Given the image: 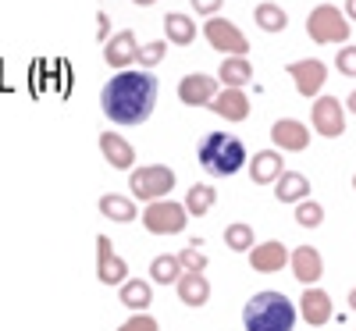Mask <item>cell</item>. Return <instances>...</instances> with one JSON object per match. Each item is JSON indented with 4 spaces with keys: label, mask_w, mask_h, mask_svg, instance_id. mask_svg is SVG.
<instances>
[{
    "label": "cell",
    "mask_w": 356,
    "mask_h": 331,
    "mask_svg": "<svg viewBox=\"0 0 356 331\" xmlns=\"http://www.w3.org/2000/svg\"><path fill=\"white\" fill-rule=\"evenodd\" d=\"M346 107H349V111L356 114V89H353V93H349V100H346Z\"/></svg>",
    "instance_id": "obj_38"
},
{
    "label": "cell",
    "mask_w": 356,
    "mask_h": 331,
    "mask_svg": "<svg viewBox=\"0 0 356 331\" xmlns=\"http://www.w3.org/2000/svg\"><path fill=\"white\" fill-rule=\"evenodd\" d=\"M289 260H292V253L278 243V239H271V243H260V246L250 250V267L260 271V275H275V271H282Z\"/></svg>",
    "instance_id": "obj_16"
},
{
    "label": "cell",
    "mask_w": 356,
    "mask_h": 331,
    "mask_svg": "<svg viewBox=\"0 0 356 331\" xmlns=\"http://www.w3.org/2000/svg\"><path fill=\"white\" fill-rule=\"evenodd\" d=\"M324 221V207L314 203V200H303V203H296V225H303V228H317Z\"/></svg>",
    "instance_id": "obj_31"
},
{
    "label": "cell",
    "mask_w": 356,
    "mask_h": 331,
    "mask_svg": "<svg viewBox=\"0 0 356 331\" xmlns=\"http://www.w3.org/2000/svg\"><path fill=\"white\" fill-rule=\"evenodd\" d=\"M342 11H346L349 22H356V0H346V8H342Z\"/></svg>",
    "instance_id": "obj_37"
},
{
    "label": "cell",
    "mask_w": 356,
    "mask_h": 331,
    "mask_svg": "<svg viewBox=\"0 0 356 331\" xmlns=\"http://www.w3.org/2000/svg\"><path fill=\"white\" fill-rule=\"evenodd\" d=\"M253 79V65L250 57H225L221 61V72H218V82L225 89H246Z\"/></svg>",
    "instance_id": "obj_21"
},
{
    "label": "cell",
    "mask_w": 356,
    "mask_h": 331,
    "mask_svg": "<svg viewBox=\"0 0 356 331\" xmlns=\"http://www.w3.org/2000/svg\"><path fill=\"white\" fill-rule=\"evenodd\" d=\"M253 22L264 29V33H285L289 15H285L278 4H260V8L253 11Z\"/></svg>",
    "instance_id": "obj_28"
},
{
    "label": "cell",
    "mask_w": 356,
    "mask_h": 331,
    "mask_svg": "<svg viewBox=\"0 0 356 331\" xmlns=\"http://www.w3.org/2000/svg\"><path fill=\"white\" fill-rule=\"evenodd\" d=\"M285 72H289V79L296 82V93H300V97H310V100H317L321 89H324V82H328V65L317 61V57H307V61H292Z\"/></svg>",
    "instance_id": "obj_9"
},
{
    "label": "cell",
    "mask_w": 356,
    "mask_h": 331,
    "mask_svg": "<svg viewBox=\"0 0 356 331\" xmlns=\"http://www.w3.org/2000/svg\"><path fill=\"white\" fill-rule=\"evenodd\" d=\"M157 104V79L143 68H125L100 89V111L114 125H143Z\"/></svg>",
    "instance_id": "obj_1"
},
{
    "label": "cell",
    "mask_w": 356,
    "mask_h": 331,
    "mask_svg": "<svg viewBox=\"0 0 356 331\" xmlns=\"http://www.w3.org/2000/svg\"><path fill=\"white\" fill-rule=\"evenodd\" d=\"M225 246L228 250H235V253H250L257 243H253V228L246 225V221H232L228 228H225Z\"/></svg>",
    "instance_id": "obj_29"
},
{
    "label": "cell",
    "mask_w": 356,
    "mask_h": 331,
    "mask_svg": "<svg viewBox=\"0 0 356 331\" xmlns=\"http://www.w3.org/2000/svg\"><path fill=\"white\" fill-rule=\"evenodd\" d=\"M211 111L221 114L225 122H246V118H250V97H246V89H221V93L211 100Z\"/></svg>",
    "instance_id": "obj_18"
},
{
    "label": "cell",
    "mask_w": 356,
    "mask_h": 331,
    "mask_svg": "<svg viewBox=\"0 0 356 331\" xmlns=\"http://www.w3.org/2000/svg\"><path fill=\"white\" fill-rule=\"evenodd\" d=\"M296 307H300V317H303L310 328H321V324L332 321V296L324 292V289H314V285H310Z\"/></svg>",
    "instance_id": "obj_17"
},
{
    "label": "cell",
    "mask_w": 356,
    "mask_h": 331,
    "mask_svg": "<svg viewBox=\"0 0 356 331\" xmlns=\"http://www.w3.org/2000/svg\"><path fill=\"white\" fill-rule=\"evenodd\" d=\"M271 139L278 150H289V154H303L310 146V132L303 122H296V118H278L271 125Z\"/></svg>",
    "instance_id": "obj_12"
},
{
    "label": "cell",
    "mask_w": 356,
    "mask_h": 331,
    "mask_svg": "<svg viewBox=\"0 0 356 331\" xmlns=\"http://www.w3.org/2000/svg\"><path fill=\"white\" fill-rule=\"evenodd\" d=\"M178 264H182V271H193V275H203L207 271V257L200 250H193V246L178 253Z\"/></svg>",
    "instance_id": "obj_32"
},
{
    "label": "cell",
    "mask_w": 356,
    "mask_h": 331,
    "mask_svg": "<svg viewBox=\"0 0 356 331\" xmlns=\"http://www.w3.org/2000/svg\"><path fill=\"white\" fill-rule=\"evenodd\" d=\"M100 154H104L107 164L118 168V171H129V168L136 164V150H132V143H129L125 136H118V132H104V136H100Z\"/></svg>",
    "instance_id": "obj_19"
},
{
    "label": "cell",
    "mask_w": 356,
    "mask_h": 331,
    "mask_svg": "<svg viewBox=\"0 0 356 331\" xmlns=\"http://www.w3.org/2000/svg\"><path fill=\"white\" fill-rule=\"evenodd\" d=\"M221 4H225V0H193V11L203 15V18H214L221 11Z\"/></svg>",
    "instance_id": "obj_35"
},
{
    "label": "cell",
    "mask_w": 356,
    "mask_h": 331,
    "mask_svg": "<svg viewBox=\"0 0 356 331\" xmlns=\"http://www.w3.org/2000/svg\"><path fill=\"white\" fill-rule=\"evenodd\" d=\"M335 68L346 75V79H356V47H342L335 54Z\"/></svg>",
    "instance_id": "obj_33"
},
{
    "label": "cell",
    "mask_w": 356,
    "mask_h": 331,
    "mask_svg": "<svg viewBox=\"0 0 356 331\" xmlns=\"http://www.w3.org/2000/svg\"><path fill=\"white\" fill-rule=\"evenodd\" d=\"M203 36H207V43H211L214 50H225L228 57H246V50H250V40L239 33V25L225 22L218 15L203 25Z\"/></svg>",
    "instance_id": "obj_7"
},
{
    "label": "cell",
    "mask_w": 356,
    "mask_h": 331,
    "mask_svg": "<svg viewBox=\"0 0 356 331\" xmlns=\"http://www.w3.org/2000/svg\"><path fill=\"white\" fill-rule=\"evenodd\" d=\"M129 189L136 193V200H168V193L175 189V171L168 164H146V168H136L129 175Z\"/></svg>",
    "instance_id": "obj_5"
},
{
    "label": "cell",
    "mask_w": 356,
    "mask_h": 331,
    "mask_svg": "<svg viewBox=\"0 0 356 331\" xmlns=\"http://www.w3.org/2000/svg\"><path fill=\"white\" fill-rule=\"evenodd\" d=\"M289 264H292L296 282H300L303 289L317 285L321 275H324V260H321L317 246H300V250H292V260H289Z\"/></svg>",
    "instance_id": "obj_15"
},
{
    "label": "cell",
    "mask_w": 356,
    "mask_h": 331,
    "mask_svg": "<svg viewBox=\"0 0 356 331\" xmlns=\"http://www.w3.org/2000/svg\"><path fill=\"white\" fill-rule=\"evenodd\" d=\"M136 54H139V43H136V33L122 29V33H114L107 43H104V61L118 72H125L129 65H136Z\"/></svg>",
    "instance_id": "obj_13"
},
{
    "label": "cell",
    "mask_w": 356,
    "mask_h": 331,
    "mask_svg": "<svg viewBox=\"0 0 356 331\" xmlns=\"http://www.w3.org/2000/svg\"><path fill=\"white\" fill-rule=\"evenodd\" d=\"M175 289H178V299L193 310L207 307V299H211V282H207L203 275H193V271H186V275L175 282Z\"/></svg>",
    "instance_id": "obj_20"
},
{
    "label": "cell",
    "mask_w": 356,
    "mask_h": 331,
    "mask_svg": "<svg viewBox=\"0 0 356 331\" xmlns=\"http://www.w3.org/2000/svg\"><path fill=\"white\" fill-rule=\"evenodd\" d=\"M353 189H356V175H353Z\"/></svg>",
    "instance_id": "obj_41"
},
{
    "label": "cell",
    "mask_w": 356,
    "mask_h": 331,
    "mask_svg": "<svg viewBox=\"0 0 356 331\" xmlns=\"http://www.w3.org/2000/svg\"><path fill=\"white\" fill-rule=\"evenodd\" d=\"M168 57V43L164 40H154V43H143L139 47V54H136V65L143 68V72H150L154 65H161Z\"/></svg>",
    "instance_id": "obj_30"
},
{
    "label": "cell",
    "mask_w": 356,
    "mask_h": 331,
    "mask_svg": "<svg viewBox=\"0 0 356 331\" xmlns=\"http://www.w3.org/2000/svg\"><path fill=\"white\" fill-rule=\"evenodd\" d=\"M118 331H161V324H157L150 314H136V317H129Z\"/></svg>",
    "instance_id": "obj_34"
},
{
    "label": "cell",
    "mask_w": 356,
    "mask_h": 331,
    "mask_svg": "<svg viewBox=\"0 0 356 331\" xmlns=\"http://www.w3.org/2000/svg\"><path fill=\"white\" fill-rule=\"evenodd\" d=\"M296 303L285 296V292H257L250 296V303L243 310V324L246 331H292L296 328Z\"/></svg>",
    "instance_id": "obj_2"
},
{
    "label": "cell",
    "mask_w": 356,
    "mask_h": 331,
    "mask_svg": "<svg viewBox=\"0 0 356 331\" xmlns=\"http://www.w3.org/2000/svg\"><path fill=\"white\" fill-rule=\"evenodd\" d=\"M349 33H353V22H349L346 11L335 8V4H317V8L307 15V36H310L317 47H324V43H346Z\"/></svg>",
    "instance_id": "obj_4"
},
{
    "label": "cell",
    "mask_w": 356,
    "mask_h": 331,
    "mask_svg": "<svg viewBox=\"0 0 356 331\" xmlns=\"http://www.w3.org/2000/svg\"><path fill=\"white\" fill-rule=\"evenodd\" d=\"M164 36L175 47H189L196 40V22L182 11H171V15H164Z\"/></svg>",
    "instance_id": "obj_23"
},
{
    "label": "cell",
    "mask_w": 356,
    "mask_h": 331,
    "mask_svg": "<svg viewBox=\"0 0 356 331\" xmlns=\"http://www.w3.org/2000/svg\"><path fill=\"white\" fill-rule=\"evenodd\" d=\"M118 296H122V307H132L136 314H143L146 307H150V299H154V289H150V282H143V278H129L122 289H118Z\"/></svg>",
    "instance_id": "obj_25"
},
{
    "label": "cell",
    "mask_w": 356,
    "mask_h": 331,
    "mask_svg": "<svg viewBox=\"0 0 356 331\" xmlns=\"http://www.w3.org/2000/svg\"><path fill=\"white\" fill-rule=\"evenodd\" d=\"M221 93V82L214 75H186L182 82H178V100H182L186 107H211V100Z\"/></svg>",
    "instance_id": "obj_11"
},
{
    "label": "cell",
    "mask_w": 356,
    "mask_h": 331,
    "mask_svg": "<svg viewBox=\"0 0 356 331\" xmlns=\"http://www.w3.org/2000/svg\"><path fill=\"white\" fill-rule=\"evenodd\" d=\"M275 196H278V203H303V200H310V182H307V175L285 171L278 182H275Z\"/></svg>",
    "instance_id": "obj_22"
},
{
    "label": "cell",
    "mask_w": 356,
    "mask_h": 331,
    "mask_svg": "<svg viewBox=\"0 0 356 331\" xmlns=\"http://www.w3.org/2000/svg\"><path fill=\"white\" fill-rule=\"evenodd\" d=\"M132 4H139V8H150V4H157V0H132Z\"/></svg>",
    "instance_id": "obj_40"
},
{
    "label": "cell",
    "mask_w": 356,
    "mask_h": 331,
    "mask_svg": "<svg viewBox=\"0 0 356 331\" xmlns=\"http://www.w3.org/2000/svg\"><path fill=\"white\" fill-rule=\"evenodd\" d=\"M310 122L314 132L324 139H339L346 132V104H339L335 97H317L310 107Z\"/></svg>",
    "instance_id": "obj_8"
},
{
    "label": "cell",
    "mask_w": 356,
    "mask_h": 331,
    "mask_svg": "<svg viewBox=\"0 0 356 331\" xmlns=\"http://www.w3.org/2000/svg\"><path fill=\"white\" fill-rule=\"evenodd\" d=\"M214 200H218L214 186H207V182H196V186H193V189L186 193V210H189L193 218H203V214H211Z\"/></svg>",
    "instance_id": "obj_26"
},
{
    "label": "cell",
    "mask_w": 356,
    "mask_h": 331,
    "mask_svg": "<svg viewBox=\"0 0 356 331\" xmlns=\"http://www.w3.org/2000/svg\"><path fill=\"white\" fill-rule=\"evenodd\" d=\"M186 221H189L186 203H175V200H154L143 210V225L154 235H178L186 232Z\"/></svg>",
    "instance_id": "obj_6"
},
{
    "label": "cell",
    "mask_w": 356,
    "mask_h": 331,
    "mask_svg": "<svg viewBox=\"0 0 356 331\" xmlns=\"http://www.w3.org/2000/svg\"><path fill=\"white\" fill-rule=\"evenodd\" d=\"M97 22H100V29H97V40H100V43H107V33H111V18H107V15H97Z\"/></svg>",
    "instance_id": "obj_36"
},
{
    "label": "cell",
    "mask_w": 356,
    "mask_h": 331,
    "mask_svg": "<svg viewBox=\"0 0 356 331\" xmlns=\"http://www.w3.org/2000/svg\"><path fill=\"white\" fill-rule=\"evenodd\" d=\"M196 157H200V168L214 178H228L235 171H243L246 164V146L228 136V132H207L196 146Z\"/></svg>",
    "instance_id": "obj_3"
},
{
    "label": "cell",
    "mask_w": 356,
    "mask_h": 331,
    "mask_svg": "<svg viewBox=\"0 0 356 331\" xmlns=\"http://www.w3.org/2000/svg\"><path fill=\"white\" fill-rule=\"evenodd\" d=\"M100 214L107 221L129 225V221H136V200L132 196H122V193H107V196H100Z\"/></svg>",
    "instance_id": "obj_24"
},
{
    "label": "cell",
    "mask_w": 356,
    "mask_h": 331,
    "mask_svg": "<svg viewBox=\"0 0 356 331\" xmlns=\"http://www.w3.org/2000/svg\"><path fill=\"white\" fill-rule=\"evenodd\" d=\"M97 278L104 285H118V289L129 282V264L114 253V243L107 235H97Z\"/></svg>",
    "instance_id": "obj_10"
},
{
    "label": "cell",
    "mask_w": 356,
    "mask_h": 331,
    "mask_svg": "<svg viewBox=\"0 0 356 331\" xmlns=\"http://www.w3.org/2000/svg\"><path fill=\"white\" fill-rule=\"evenodd\" d=\"M282 175H285L282 150H257V154L250 157V178L257 186H275Z\"/></svg>",
    "instance_id": "obj_14"
},
{
    "label": "cell",
    "mask_w": 356,
    "mask_h": 331,
    "mask_svg": "<svg viewBox=\"0 0 356 331\" xmlns=\"http://www.w3.org/2000/svg\"><path fill=\"white\" fill-rule=\"evenodd\" d=\"M182 275H186V271H182V264H178V253H175V257H171V253L154 257V264H150V278H154L157 285H175Z\"/></svg>",
    "instance_id": "obj_27"
},
{
    "label": "cell",
    "mask_w": 356,
    "mask_h": 331,
    "mask_svg": "<svg viewBox=\"0 0 356 331\" xmlns=\"http://www.w3.org/2000/svg\"><path fill=\"white\" fill-rule=\"evenodd\" d=\"M349 310L356 314V289H349Z\"/></svg>",
    "instance_id": "obj_39"
}]
</instances>
